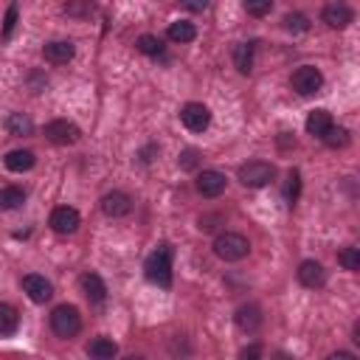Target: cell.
Returning a JSON list of instances; mask_svg holds the SVG:
<instances>
[{
	"mask_svg": "<svg viewBox=\"0 0 360 360\" xmlns=\"http://www.w3.org/2000/svg\"><path fill=\"white\" fill-rule=\"evenodd\" d=\"M34 152H28V149H14V152H8L6 155V169H11V172H28L31 166H34Z\"/></svg>",
	"mask_w": 360,
	"mask_h": 360,
	"instance_id": "ffe728a7",
	"label": "cell"
},
{
	"mask_svg": "<svg viewBox=\"0 0 360 360\" xmlns=\"http://www.w3.org/2000/svg\"><path fill=\"white\" fill-rule=\"evenodd\" d=\"M79 222H82V217H79V211L76 208H70V205H59V208H53L51 211V228L56 231V233H73L76 228H79Z\"/></svg>",
	"mask_w": 360,
	"mask_h": 360,
	"instance_id": "ba28073f",
	"label": "cell"
},
{
	"mask_svg": "<svg viewBox=\"0 0 360 360\" xmlns=\"http://www.w3.org/2000/svg\"><path fill=\"white\" fill-rule=\"evenodd\" d=\"M197 158H200L197 149H186L183 158H180V166H183V169H194V166H197Z\"/></svg>",
	"mask_w": 360,
	"mask_h": 360,
	"instance_id": "d6a6232c",
	"label": "cell"
},
{
	"mask_svg": "<svg viewBox=\"0 0 360 360\" xmlns=\"http://www.w3.org/2000/svg\"><path fill=\"white\" fill-rule=\"evenodd\" d=\"M14 25H17V6H8V11H6V20H3V39H8V37H11Z\"/></svg>",
	"mask_w": 360,
	"mask_h": 360,
	"instance_id": "1f68e13d",
	"label": "cell"
},
{
	"mask_svg": "<svg viewBox=\"0 0 360 360\" xmlns=\"http://www.w3.org/2000/svg\"><path fill=\"white\" fill-rule=\"evenodd\" d=\"M87 354L96 357V360H112V357L118 354V346L112 343V338L98 335V338H93V340L87 343Z\"/></svg>",
	"mask_w": 360,
	"mask_h": 360,
	"instance_id": "e0dca14e",
	"label": "cell"
},
{
	"mask_svg": "<svg viewBox=\"0 0 360 360\" xmlns=\"http://www.w3.org/2000/svg\"><path fill=\"white\" fill-rule=\"evenodd\" d=\"M338 262L346 267V270H360V250L357 248H343L340 253H338Z\"/></svg>",
	"mask_w": 360,
	"mask_h": 360,
	"instance_id": "83f0119b",
	"label": "cell"
},
{
	"mask_svg": "<svg viewBox=\"0 0 360 360\" xmlns=\"http://www.w3.org/2000/svg\"><path fill=\"white\" fill-rule=\"evenodd\" d=\"M96 11V6L90 3V0H70L68 6H65V14L68 17H90Z\"/></svg>",
	"mask_w": 360,
	"mask_h": 360,
	"instance_id": "4316f807",
	"label": "cell"
},
{
	"mask_svg": "<svg viewBox=\"0 0 360 360\" xmlns=\"http://www.w3.org/2000/svg\"><path fill=\"white\" fill-rule=\"evenodd\" d=\"M298 188H301V177H298V172H290L287 186H284V194H287V202H290V205H295V200H298Z\"/></svg>",
	"mask_w": 360,
	"mask_h": 360,
	"instance_id": "4dcf8cb0",
	"label": "cell"
},
{
	"mask_svg": "<svg viewBox=\"0 0 360 360\" xmlns=\"http://www.w3.org/2000/svg\"><path fill=\"white\" fill-rule=\"evenodd\" d=\"M188 11H202V8H208V0H180Z\"/></svg>",
	"mask_w": 360,
	"mask_h": 360,
	"instance_id": "836d02e7",
	"label": "cell"
},
{
	"mask_svg": "<svg viewBox=\"0 0 360 360\" xmlns=\"http://www.w3.org/2000/svg\"><path fill=\"white\" fill-rule=\"evenodd\" d=\"M352 20H354V11H352L346 3H340V0H335V3H329V6L323 8V22H326L329 28H346Z\"/></svg>",
	"mask_w": 360,
	"mask_h": 360,
	"instance_id": "5bb4252c",
	"label": "cell"
},
{
	"mask_svg": "<svg viewBox=\"0 0 360 360\" xmlns=\"http://www.w3.org/2000/svg\"><path fill=\"white\" fill-rule=\"evenodd\" d=\"M273 177H276V169H273V163H267V160H248V163L239 166V180H242V186H248V188H262V186H267Z\"/></svg>",
	"mask_w": 360,
	"mask_h": 360,
	"instance_id": "277c9868",
	"label": "cell"
},
{
	"mask_svg": "<svg viewBox=\"0 0 360 360\" xmlns=\"http://www.w3.org/2000/svg\"><path fill=\"white\" fill-rule=\"evenodd\" d=\"M326 146H332V149H338V146H346L349 143V129H343V127H329L326 132H323V138H321Z\"/></svg>",
	"mask_w": 360,
	"mask_h": 360,
	"instance_id": "d4e9b609",
	"label": "cell"
},
{
	"mask_svg": "<svg viewBox=\"0 0 360 360\" xmlns=\"http://www.w3.org/2000/svg\"><path fill=\"white\" fill-rule=\"evenodd\" d=\"M22 290L28 292V298H31L34 304H45V301H51V295H53L51 281H45V276H37V273L22 276Z\"/></svg>",
	"mask_w": 360,
	"mask_h": 360,
	"instance_id": "9c48e42d",
	"label": "cell"
},
{
	"mask_svg": "<svg viewBox=\"0 0 360 360\" xmlns=\"http://www.w3.org/2000/svg\"><path fill=\"white\" fill-rule=\"evenodd\" d=\"M214 253L222 259V262H239L250 253V242L242 236V233H233V231H225L214 239Z\"/></svg>",
	"mask_w": 360,
	"mask_h": 360,
	"instance_id": "7a4b0ae2",
	"label": "cell"
},
{
	"mask_svg": "<svg viewBox=\"0 0 360 360\" xmlns=\"http://www.w3.org/2000/svg\"><path fill=\"white\" fill-rule=\"evenodd\" d=\"M51 329H53V335H59V338H73V335L82 329V315H79V309L70 307V304L56 307V309L51 312Z\"/></svg>",
	"mask_w": 360,
	"mask_h": 360,
	"instance_id": "3957f363",
	"label": "cell"
},
{
	"mask_svg": "<svg viewBox=\"0 0 360 360\" xmlns=\"http://www.w3.org/2000/svg\"><path fill=\"white\" fill-rule=\"evenodd\" d=\"M253 42H239L236 48H233V65H236V70L239 73H250L253 70Z\"/></svg>",
	"mask_w": 360,
	"mask_h": 360,
	"instance_id": "d6986e66",
	"label": "cell"
},
{
	"mask_svg": "<svg viewBox=\"0 0 360 360\" xmlns=\"http://www.w3.org/2000/svg\"><path fill=\"white\" fill-rule=\"evenodd\" d=\"M101 211L107 214V217H127L129 211H132V200H129V194H124V191H110V194H104L101 197Z\"/></svg>",
	"mask_w": 360,
	"mask_h": 360,
	"instance_id": "7c38bea8",
	"label": "cell"
},
{
	"mask_svg": "<svg viewBox=\"0 0 360 360\" xmlns=\"http://www.w3.org/2000/svg\"><path fill=\"white\" fill-rule=\"evenodd\" d=\"M242 6L250 17H264V14H270L273 0H242Z\"/></svg>",
	"mask_w": 360,
	"mask_h": 360,
	"instance_id": "f1b7e54d",
	"label": "cell"
},
{
	"mask_svg": "<svg viewBox=\"0 0 360 360\" xmlns=\"http://www.w3.org/2000/svg\"><path fill=\"white\" fill-rule=\"evenodd\" d=\"M225 186H228V180H225L222 172L205 169V172L197 174V191H200L202 197H219V194L225 191Z\"/></svg>",
	"mask_w": 360,
	"mask_h": 360,
	"instance_id": "30bf717a",
	"label": "cell"
},
{
	"mask_svg": "<svg viewBox=\"0 0 360 360\" xmlns=\"http://www.w3.org/2000/svg\"><path fill=\"white\" fill-rule=\"evenodd\" d=\"M143 273L152 284L158 287H169L172 284V248L169 245H160L158 250L149 253L146 264H143Z\"/></svg>",
	"mask_w": 360,
	"mask_h": 360,
	"instance_id": "6da1fadb",
	"label": "cell"
},
{
	"mask_svg": "<svg viewBox=\"0 0 360 360\" xmlns=\"http://www.w3.org/2000/svg\"><path fill=\"white\" fill-rule=\"evenodd\" d=\"M6 129H8L11 135H31V132H34V121H31L25 112H8Z\"/></svg>",
	"mask_w": 360,
	"mask_h": 360,
	"instance_id": "7402d4cb",
	"label": "cell"
},
{
	"mask_svg": "<svg viewBox=\"0 0 360 360\" xmlns=\"http://www.w3.org/2000/svg\"><path fill=\"white\" fill-rule=\"evenodd\" d=\"M357 346H360V323H354V338H352Z\"/></svg>",
	"mask_w": 360,
	"mask_h": 360,
	"instance_id": "d590c367",
	"label": "cell"
},
{
	"mask_svg": "<svg viewBox=\"0 0 360 360\" xmlns=\"http://www.w3.org/2000/svg\"><path fill=\"white\" fill-rule=\"evenodd\" d=\"M290 84H292V90H295L298 96H312V93H318V90H321L323 76H321V70H318V68H312V65H301V68L292 73Z\"/></svg>",
	"mask_w": 360,
	"mask_h": 360,
	"instance_id": "5b68a950",
	"label": "cell"
},
{
	"mask_svg": "<svg viewBox=\"0 0 360 360\" xmlns=\"http://www.w3.org/2000/svg\"><path fill=\"white\" fill-rule=\"evenodd\" d=\"M284 28L292 31V34H304V31L309 28V20H307L304 14H287V17H284Z\"/></svg>",
	"mask_w": 360,
	"mask_h": 360,
	"instance_id": "f546056e",
	"label": "cell"
},
{
	"mask_svg": "<svg viewBox=\"0 0 360 360\" xmlns=\"http://www.w3.org/2000/svg\"><path fill=\"white\" fill-rule=\"evenodd\" d=\"M73 53H76V48L70 39H53V42H45V48H42V56L51 65H68L73 59Z\"/></svg>",
	"mask_w": 360,
	"mask_h": 360,
	"instance_id": "8fae6325",
	"label": "cell"
},
{
	"mask_svg": "<svg viewBox=\"0 0 360 360\" xmlns=\"http://www.w3.org/2000/svg\"><path fill=\"white\" fill-rule=\"evenodd\" d=\"M335 121H332V115L326 112V110H312L309 115H307V132L312 135V138H323V132L332 127Z\"/></svg>",
	"mask_w": 360,
	"mask_h": 360,
	"instance_id": "ac0fdd59",
	"label": "cell"
},
{
	"mask_svg": "<svg viewBox=\"0 0 360 360\" xmlns=\"http://www.w3.org/2000/svg\"><path fill=\"white\" fill-rule=\"evenodd\" d=\"M135 48H138L141 53H146V56H158V53L163 51V42H160L158 37H152V34H141L138 42H135Z\"/></svg>",
	"mask_w": 360,
	"mask_h": 360,
	"instance_id": "484cf974",
	"label": "cell"
},
{
	"mask_svg": "<svg viewBox=\"0 0 360 360\" xmlns=\"http://www.w3.org/2000/svg\"><path fill=\"white\" fill-rule=\"evenodd\" d=\"M22 200H25V191H22L20 186H6V188H0V211H11V208H17Z\"/></svg>",
	"mask_w": 360,
	"mask_h": 360,
	"instance_id": "cb8c5ba5",
	"label": "cell"
},
{
	"mask_svg": "<svg viewBox=\"0 0 360 360\" xmlns=\"http://www.w3.org/2000/svg\"><path fill=\"white\" fill-rule=\"evenodd\" d=\"M166 34H169V39H172V42H180V45H183V42H191V39L197 37V28H194L188 20H177V22H172V25H169V31H166Z\"/></svg>",
	"mask_w": 360,
	"mask_h": 360,
	"instance_id": "44dd1931",
	"label": "cell"
},
{
	"mask_svg": "<svg viewBox=\"0 0 360 360\" xmlns=\"http://www.w3.org/2000/svg\"><path fill=\"white\" fill-rule=\"evenodd\" d=\"M233 321H236V326H239L242 332H256V329L262 326V309H259L256 304H242V307L236 309Z\"/></svg>",
	"mask_w": 360,
	"mask_h": 360,
	"instance_id": "9a60e30c",
	"label": "cell"
},
{
	"mask_svg": "<svg viewBox=\"0 0 360 360\" xmlns=\"http://www.w3.org/2000/svg\"><path fill=\"white\" fill-rule=\"evenodd\" d=\"M79 284H82V292L87 295L90 304H101V301L107 298V287H104L101 276H96V273H84V276L79 278Z\"/></svg>",
	"mask_w": 360,
	"mask_h": 360,
	"instance_id": "2e32d148",
	"label": "cell"
},
{
	"mask_svg": "<svg viewBox=\"0 0 360 360\" xmlns=\"http://www.w3.org/2000/svg\"><path fill=\"white\" fill-rule=\"evenodd\" d=\"M259 354H262V346H245L239 352V357H259Z\"/></svg>",
	"mask_w": 360,
	"mask_h": 360,
	"instance_id": "e575fe53",
	"label": "cell"
},
{
	"mask_svg": "<svg viewBox=\"0 0 360 360\" xmlns=\"http://www.w3.org/2000/svg\"><path fill=\"white\" fill-rule=\"evenodd\" d=\"M20 326V312L11 304H0V335H14Z\"/></svg>",
	"mask_w": 360,
	"mask_h": 360,
	"instance_id": "603a6c76",
	"label": "cell"
},
{
	"mask_svg": "<svg viewBox=\"0 0 360 360\" xmlns=\"http://www.w3.org/2000/svg\"><path fill=\"white\" fill-rule=\"evenodd\" d=\"M45 138L56 146H70V143L79 141V127L68 118H56V121L45 124Z\"/></svg>",
	"mask_w": 360,
	"mask_h": 360,
	"instance_id": "8992f818",
	"label": "cell"
},
{
	"mask_svg": "<svg viewBox=\"0 0 360 360\" xmlns=\"http://www.w3.org/2000/svg\"><path fill=\"white\" fill-rule=\"evenodd\" d=\"M180 121H183L186 129L202 132V129L211 124V110H208L205 104H200V101H188V104L180 110Z\"/></svg>",
	"mask_w": 360,
	"mask_h": 360,
	"instance_id": "52a82bcc",
	"label": "cell"
},
{
	"mask_svg": "<svg viewBox=\"0 0 360 360\" xmlns=\"http://www.w3.org/2000/svg\"><path fill=\"white\" fill-rule=\"evenodd\" d=\"M298 281H301L304 287H309V290L321 287V284L326 281V270H323V264L315 262V259L301 262V264H298Z\"/></svg>",
	"mask_w": 360,
	"mask_h": 360,
	"instance_id": "4fadbf2b",
	"label": "cell"
}]
</instances>
